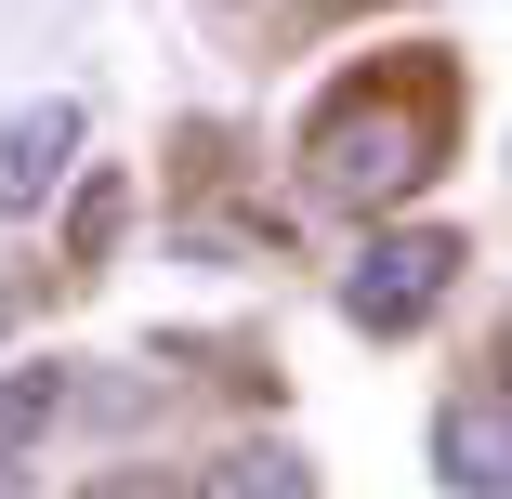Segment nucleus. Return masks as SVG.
I'll list each match as a JSON object with an SVG mask.
<instances>
[{
  "mask_svg": "<svg viewBox=\"0 0 512 499\" xmlns=\"http://www.w3.org/2000/svg\"><path fill=\"white\" fill-rule=\"evenodd\" d=\"M302 158H316V184L342 197V211L421 197V184L447 171V66H355L329 106H316Z\"/></svg>",
  "mask_w": 512,
  "mask_h": 499,
  "instance_id": "1",
  "label": "nucleus"
},
{
  "mask_svg": "<svg viewBox=\"0 0 512 499\" xmlns=\"http://www.w3.org/2000/svg\"><path fill=\"white\" fill-rule=\"evenodd\" d=\"M460 263H473L460 237H368L355 276H342V316H355L368 342H407V329H421L447 289H460Z\"/></svg>",
  "mask_w": 512,
  "mask_h": 499,
  "instance_id": "2",
  "label": "nucleus"
},
{
  "mask_svg": "<svg viewBox=\"0 0 512 499\" xmlns=\"http://www.w3.org/2000/svg\"><path fill=\"white\" fill-rule=\"evenodd\" d=\"M434 460H447V486L512 499V394H499V381H486V394H460V408L434 421Z\"/></svg>",
  "mask_w": 512,
  "mask_h": 499,
  "instance_id": "3",
  "label": "nucleus"
},
{
  "mask_svg": "<svg viewBox=\"0 0 512 499\" xmlns=\"http://www.w3.org/2000/svg\"><path fill=\"white\" fill-rule=\"evenodd\" d=\"M66 158H79V106L53 92V106H27L14 132H0V211H40V197L66 184Z\"/></svg>",
  "mask_w": 512,
  "mask_h": 499,
  "instance_id": "4",
  "label": "nucleus"
},
{
  "mask_svg": "<svg viewBox=\"0 0 512 499\" xmlns=\"http://www.w3.org/2000/svg\"><path fill=\"white\" fill-rule=\"evenodd\" d=\"M66 421V368L40 355V368H14V381H0V473H27V447Z\"/></svg>",
  "mask_w": 512,
  "mask_h": 499,
  "instance_id": "5",
  "label": "nucleus"
},
{
  "mask_svg": "<svg viewBox=\"0 0 512 499\" xmlns=\"http://www.w3.org/2000/svg\"><path fill=\"white\" fill-rule=\"evenodd\" d=\"M197 499H316V473H302V447H224Z\"/></svg>",
  "mask_w": 512,
  "mask_h": 499,
  "instance_id": "6",
  "label": "nucleus"
},
{
  "mask_svg": "<svg viewBox=\"0 0 512 499\" xmlns=\"http://www.w3.org/2000/svg\"><path fill=\"white\" fill-rule=\"evenodd\" d=\"M106 237H119V184L92 171V184H79V211H66V263H106Z\"/></svg>",
  "mask_w": 512,
  "mask_h": 499,
  "instance_id": "7",
  "label": "nucleus"
},
{
  "mask_svg": "<svg viewBox=\"0 0 512 499\" xmlns=\"http://www.w3.org/2000/svg\"><path fill=\"white\" fill-rule=\"evenodd\" d=\"M92 499H171L158 473H106V486H92Z\"/></svg>",
  "mask_w": 512,
  "mask_h": 499,
  "instance_id": "8",
  "label": "nucleus"
},
{
  "mask_svg": "<svg viewBox=\"0 0 512 499\" xmlns=\"http://www.w3.org/2000/svg\"><path fill=\"white\" fill-rule=\"evenodd\" d=\"M486 381H499V394H512V316H499V355H486Z\"/></svg>",
  "mask_w": 512,
  "mask_h": 499,
  "instance_id": "9",
  "label": "nucleus"
},
{
  "mask_svg": "<svg viewBox=\"0 0 512 499\" xmlns=\"http://www.w3.org/2000/svg\"><path fill=\"white\" fill-rule=\"evenodd\" d=\"M0 499H27V473H0Z\"/></svg>",
  "mask_w": 512,
  "mask_h": 499,
  "instance_id": "10",
  "label": "nucleus"
}]
</instances>
